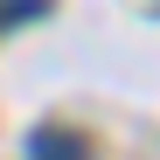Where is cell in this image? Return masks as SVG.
<instances>
[{
	"mask_svg": "<svg viewBox=\"0 0 160 160\" xmlns=\"http://www.w3.org/2000/svg\"><path fill=\"white\" fill-rule=\"evenodd\" d=\"M28 160H91V146L77 139V132L49 125V132H35V139H28Z\"/></svg>",
	"mask_w": 160,
	"mask_h": 160,
	"instance_id": "6da1fadb",
	"label": "cell"
}]
</instances>
